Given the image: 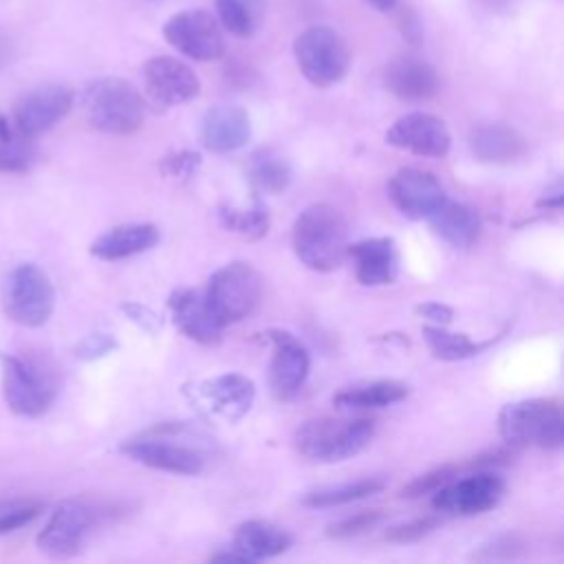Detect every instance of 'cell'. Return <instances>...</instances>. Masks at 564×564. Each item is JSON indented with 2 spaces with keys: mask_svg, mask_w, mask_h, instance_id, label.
Returning a JSON list of instances; mask_svg holds the SVG:
<instances>
[{
  "mask_svg": "<svg viewBox=\"0 0 564 564\" xmlns=\"http://www.w3.org/2000/svg\"><path fill=\"white\" fill-rule=\"evenodd\" d=\"M386 88L401 101H427L441 90L436 68L419 57H397L383 73Z\"/></svg>",
  "mask_w": 564,
  "mask_h": 564,
  "instance_id": "cell-22",
  "label": "cell"
},
{
  "mask_svg": "<svg viewBox=\"0 0 564 564\" xmlns=\"http://www.w3.org/2000/svg\"><path fill=\"white\" fill-rule=\"evenodd\" d=\"M410 388L394 379H372L346 386L333 394V405L339 410H377L403 401Z\"/></svg>",
  "mask_w": 564,
  "mask_h": 564,
  "instance_id": "cell-27",
  "label": "cell"
},
{
  "mask_svg": "<svg viewBox=\"0 0 564 564\" xmlns=\"http://www.w3.org/2000/svg\"><path fill=\"white\" fill-rule=\"evenodd\" d=\"M220 223L225 229L240 234L249 240H258L267 234L269 229V214L267 207L260 198H253L251 205L247 207H236V205H223L220 212Z\"/></svg>",
  "mask_w": 564,
  "mask_h": 564,
  "instance_id": "cell-32",
  "label": "cell"
},
{
  "mask_svg": "<svg viewBox=\"0 0 564 564\" xmlns=\"http://www.w3.org/2000/svg\"><path fill=\"white\" fill-rule=\"evenodd\" d=\"M262 295V278L249 262H229L212 273L203 300L214 319L225 328L251 315Z\"/></svg>",
  "mask_w": 564,
  "mask_h": 564,
  "instance_id": "cell-7",
  "label": "cell"
},
{
  "mask_svg": "<svg viewBox=\"0 0 564 564\" xmlns=\"http://www.w3.org/2000/svg\"><path fill=\"white\" fill-rule=\"evenodd\" d=\"M469 150L480 163L509 165L527 152L524 139L509 126L489 123L480 126L469 134Z\"/></svg>",
  "mask_w": 564,
  "mask_h": 564,
  "instance_id": "cell-25",
  "label": "cell"
},
{
  "mask_svg": "<svg viewBox=\"0 0 564 564\" xmlns=\"http://www.w3.org/2000/svg\"><path fill=\"white\" fill-rule=\"evenodd\" d=\"M476 2L494 13H507L520 4V0H476Z\"/></svg>",
  "mask_w": 564,
  "mask_h": 564,
  "instance_id": "cell-44",
  "label": "cell"
},
{
  "mask_svg": "<svg viewBox=\"0 0 564 564\" xmlns=\"http://www.w3.org/2000/svg\"><path fill=\"white\" fill-rule=\"evenodd\" d=\"M82 101L86 119L99 132L123 137L137 132L143 123V97L121 77H101L90 82Z\"/></svg>",
  "mask_w": 564,
  "mask_h": 564,
  "instance_id": "cell-4",
  "label": "cell"
},
{
  "mask_svg": "<svg viewBox=\"0 0 564 564\" xmlns=\"http://www.w3.org/2000/svg\"><path fill=\"white\" fill-rule=\"evenodd\" d=\"M381 520H383V511L381 509H368V511H359L355 516L341 518L339 522H333L326 533L330 538H352V535H359V533L372 529Z\"/></svg>",
  "mask_w": 564,
  "mask_h": 564,
  "instance_id": "cell-36",
  "label": "cell"
},
{
  "mask_svg": "<svg viewBox=\"0 0 564 564\" xmlns=\"http://www.w3.org/2000/svg\"><path fill=\"white\" fill-rule=\"evenodd\" d=\"M421 333H423V339H425V346L430 348V352L443 361L469 359V357L482 352L491 344V339L474 341L465 333H452L445 326H436V324H425Z\"/></svg>",
  "mask_w": 564,
  "mask_h": 564,
  "instance_id": "cell-30",
  "label": "cell"
},
{
  "mask_svg": "<svg viewBox=\"0 0 564 564\" xmlns=\"http://www.w3.org/2000/svg\"><path fill=\"white\" fill-rule=\"evenodd\" d=\"M434 234L456 249L471 247L480 236V216L474 207L445 198V203L427 218Z\"/></svg>",
  "mask_w": 564,
  "mask_h": 564,
  "instance_id": "cell-26",
  "label": "cell"
},
{
  "mask_svg": "<svg viewBox=\"0 0 564 564\" xmlns=\"http://www.w3.org/2000/svg\"><path fill=\"white\" fill-rule=\"evenodd\" d=\"M291 238L297 260L311 271H335L346 258L348 227L339 209L328 203L304 207L293 223Z\"/></svg>",
  "mask_w": 564,
  "mask_h": 564,
  "instance_id": "cell-1",
  "label": "cell"
},
{
  "mask_svg": "<svg viewBox=\"0 0 564 564\" xmlns=\"http://www.w3.org/2000/svg\"><path fill=\"white\" fill-rule=\"evenodd\" d=\"M209 562H245V557L231 549V551H220L209 555Z\"/></svg>",
  "mask_w": 564,
  "mask_h": 564,
  "instance_id": "cell-45",
  "label": "cell"
},
{
  "mask_svg": "<svg viewBox=\"0 0 564 564\" xmlns=\"http://www.w3.org/2000/svg\"><path fill=\"white\" fill-rule=\"evenodd\" d=\"M143 86L148 97L163 108L181 106L200 93L198 75L172 55H154L143 64Z\"/></svg>",
  "mask_w": 564,
  "mask_h": 564,
  "instance_id": "cell-14",
  "label": "cell"
},
{
  "mask_svg": "<svg viewBox=\"0 0 564 564\" xmlns=\"http://www.w3.org/2000/svg\"><path fill=\"white\" fill-rule=\"evenodd\" d=\"M117 348V341L108 333H90L75 346V357L79 359H99Z\"/></svg>",
  "mask_w": 564,
  "mask_h": 564,
  "instance_id": "cell-39",
  "label": "cell"
},
{
  "mask_svg": "<svg viewBox=\"0 0 564 564\" xmlns=\"http://www.w3.org/2000/svg\"><path fill=\"white\" fill-rule=\"evenodd\" d=\"M165 42L194 62H214L225 53V37L218 20L203 9L174 13L163 24Z\"/></svg>",
  "mask_w": 564,
  "mask_h": 564,
  "instance_id": "cell-12",
  "label": "cell"
},
{
  "mask_svg": "<svg viewBox=\"0 0 564 564\" xmlns=\"http://www.w3.org/2000/svg\"><path fill=\"white\" fill-rule=\"evenodd\" d=\"M218 24L236 37H251L264 18V0H216Z\"/></svg>",
  "mask_w": 564,
  "mask_h": 564,
  "instance_id": "cell-31",
  "label": "cell"
},
{
  "mask_svg": "<svg viewBox=\"0 0 564 564\" xmlns=\"http://www.w3.org/2000/svg\"><path fill=\"white\" fill-rule=\"evenodd\" d=\"M438 524H441V518H436V516L414 518V520H408V522H403V524L390 527V529L386 531V540H388V542H394V544L416 542V540L425 538L427 533H432Z\"/></svg>",
  "mask_w": 564,
  "mask_h": 564,
  "instance_id": "cell-37",
  "label": "cell"
},
{
  "mask_svg": "<svg viewBox=\"0 0 564 564\" xmlns=\"http://www.w3.org/2000/svg\"><path fill=\"white\" fill-rule=\"evenodd\" d=\"M115 511L117 509L110 505L68 498L55 507L48 522L37 533V549L57 560L73 557L82 551L90 531Z\"/></svg>",
  "mask_w": 564,
  "mask_h": 564,
  "instance_id": "cell-6",
  "label": "cell"
},
{
  "mask_svg": "<svg viewBox=\"0 0 564 564\" xmlns=\"http://www.w3.org/2000/svg\"><path fill=\"white\" fill-rule=\"evenodd\" d=\"M159 242V227L152 223H126L108 229L93 240L90 253L99 260L115 262L152 249Z\"/></svg>",
  "mask_w": 564,
  "mask_h": 564,
  "instance_id": "cell-23",
  "label": "cell"
},
{
  "mask_svg": "<svg viewBox=\"0 0 564 564\" xmlns=\"http://www.w3.org/2000/svg\"><path fill=\"white\" fill-rule=\"evenodd\" d=\"M55 308V289L51 278L33 262H22L9 271L2 282V311L20 326H42Z\"/></svg>",
  "mask_w": 564,
  "mask_h": 564,
  "instance_id": "cell-9",
  "label": "cell"
},
{
  "mask_svg": "<svg viewBox=\"0 0 564 564\" xmlns=\"http://www.w3.org/2000/svg\"><path fill=\"white\" fill-rule=\"evenodd\" d=\"M505 478L494 469H471L441 485L432 496V507L445 516H478L494 509L505 496Z\"/></svg>",
  "mask_w": 564,
  "mask_h": 564,
  "instance_id": "cell-11",
  "label": "cell"
},
{
  "mask_svg": "<svg viewBox=\"0 0 564 564\" xmlns=\"http://www.w3.org/2000/svg\"><path fill=\"white\" fill-rule=\"evenodd\" d=\"M498 432L511 449H560L564 443V414L553 399H522L500 410Z\"/></svg>",
  "mask_w": 564,
  "mask_h": 564,
  "instance_id": "cell-3",
  "label": "cell"
},
{
  "mask_svg": "<svg viewBox=\"0 0 564 564\" xmlns=\"http://www.w3.org/2000/svg\"><path fill=\"white\" fill-rule=\"evenodd\" d=\"M291 544L293 535L286 529L269 520H247L236 527L231 549L238 551L245 562H258L286 553Z\"/></svg>",
  "mask_w": 564,
  "mask_h": 564,
  "instance_id": "cell-24",
  "label": "cell"
},
{
  "mask_svg": "<svg viewBox=\"0 0 564 564\" xmlns=\"http://www.w3.org/2000/svg\"><path fill=\"white\" fill-rule=\"evenodd\" d=\"M355 278L364 286L392 284L399 273V251L392 238H364L346 247Z\"/></svg>",
  "mask_w": 564,
  "mask_h": 564,
  "instance_id": "cell-19",
  "label": "cell"
},
{
  "mask_svg": "<svg viewBox=\"0 0 564 564\" xmlns=\"http://www.w3.org/2000/svg\"><path fill=\"white\" fill-rule=\"evenodd\" d=\"M460 471L458 465H443L436 467L432 471H425L421 476H416L414 480H410L403 489H401V498H421L427 494H434L441 485H445L447 480H452L456 474Z\"/></svg>",
  "mask_w": 564,
  "mask_h": 564,
  "instance_id": "cell-35",
  "label": "cell"
},
{
  "mask_svg": "<svg viewBox=\"0 0 564 564\" xmlns=\"http://www.w3.org/2000/svg\"><path fill=\"white\" fill-rule=\"evenodd\" d=\"M386 141L392 148L405 150L416 156L441 159L449 152L452 134L443 119L430 112H408L399 117L386 132Z\"/></svg>",
  "mask_w": 564,
  "mask_h": 564,
  "instance_id": "cell-16",
  "label": "cell"
},
{
  "mask_svg": "<svg viewBox=\"0 0 564 564\" xmlns=\"http://www.w3.org/2000/svg\"><path fill=\"white\" fill-rule=\"evenodd\" d=\"M383 487H386L383 478L366 476V478H357V480H350V482H339V485H328V487L313 489L302 498V505L311 507V509L339 507V505H348V502L368 498L372 494H379Z\"/></svg>",
  "mask_w": 564,
  "mask_h": 564,
  "instance_id": "cell-29",
  "label": "cell"
},
{
  "mask_svg": "<svg viewBox=\"0 0 564 564\" xmlns=\"http://www.w3.org/2000/svg\"><path fill=\"white\" fill-rule=\"evenodd\" d=\"M247 174L260 192L280 194L291 183V163L278 148L264 145L251 152L247 161Z\"/></svg>",
  "mask_w": 564,
  "mask_h": 564,
  "instance_id": "cell-28",
  "label": "cell"
},
{
  "mask_svg": "<svg viewBox=\"0 0 564 564\" xmlns=\"http://www.w3.org/2000/svg\"><path fill=\"white\" fill-rule=\"evenodd\" d=\"M271 344V364H269V386L275 399L289 401L304 386L311 370V355L306 346L289 330L269 328L262 333Z\"/></svg>",
  "mask_w": 564,
  "mask_h": 564,
  "instance_id": "cell-13",
  "label": "cell"
},
{
  "mask_svg": "<svg viewBox=\"0 0 564 564\" xmlns=\"http://www.w3.org/2000/svg\"><path fill=\"white\" fill-rule=\"evenodd\" d=\"M57 392L55 375L40 359L2 357V394L11 412L40 416L48 410Z\"/></svg>",
  "mask_w": 564,
  "mask_h": 564,
  "instance_id": "cell-10",
  "label": "cell"
},
{
  "mask_svg": "<svg viewBox=\"0 0 564 564\" xmlns=\"http://www.w3.org/2000/svg\"><path fill=\"white\" fill-rule=\"evenodd\" d=\"M256 386L240 372H225L196 383V401H200L209 414L236 423L253 405Z\"/></svg>",
  "mask_w": 564,
  "mask_h": 564,
  "instance_id": "cell-18",
  "label": "cell"
},
{
  "mask_svg": "<svg viewBox=\"0 0 564 564\" xmlns=\"http://www.w3.org/2000/svg\"><path fill=\"white\" fill-rule=\"evenodd\" d=\"M200 167V154L192 150H176L163 156L161 172L170 178H189Z\"/></svg>",
  "mask_w": 564,
  "mask_h": 564,
  "instance_id": "cell-38",
  "label": "cell"
},
{
  "mask_svg": "<svg viewBox=\"0 0 564 564\" xmlns=\"http://www.w3.org/2000/svg\"><path fill=\"white\" fill-rule=\"evenodd\" d=\"M370 7H375L377 11H390L397 7L399 0H366Z\"/></svg>",
  "mask_w": 564,
  "mask_h": 564,
  "instance_id": "cell-46",
  "label": "cell"
},
{
  "mask_svg": "<svg viewBox=\"0 0 564 564\" xmlns=\"http://www.w3.org/2000/svg\"><path fill=\"white\" fill-rule=\"evenodd\" d=\"M31 141L0 115V172H24L33 159Z\"/></svg>",
  "mask_w": 564,
  "mask_h": 564,
  "instance_id": "cell-33",
  "label": "cell"
},
{
  "mask_svg": "<svg viewBox=\"0 0 564 564\" xmlns=\"http://www.w3.org/2000/svg\"><path fill=\"white\" fill-rule=\"evenodd\" d=\"M15 57V42L9 33L0 31V70Z\"/></svg>",
  "mask_w": 564,
  "mask_h": 564,
  "instance_id": "cell-43",
  "label": "cell"
},
{
  "mask_svg": "<svg viewBox=\"0 0 564 564\" xmlns=\"http://www.w3.org/2000/svg\"><path fill=\"white\" fill-rule=\"evenodd\" d=\"M386 189L390 203L412 220L430 218L447 198L438 178L432 172L419 167L397 170L390 176Z\"/></svg>",
  "mask_w": 564,
  "mask_h": 564,
  "instance_id": "cell-15",
  "label": "cell"
},
{
  "mask_svg": "<svg viewBox=\"0 0 564 564\" xmlns=\"http://www.w3.org/2000/svg\"><path fill=\"white\" fill-rule=\"evenodd\" d=\"M562 200H564V187H562V181H557L553 187H549L540 198H538V207L540 209H560L562 207Z\"/></svg>",
  "mask_w": 564,
  "mask_h": 564,
  "instance_id": "cell-42",
  "label": "cell"
},
{
  "mask_svg": "<svg viewBox=\"0 0 564 564\" xmlns=\"http://www.w3.org/2000/svg\"><path fill=\"white\" fill-rule=\"evenodd\" d=\"M293 57L304 79L317 88L339 84L350 68V48L330 26H308L293 40Z\"/></svg>",
  "mask_w": 564,
  "mask_h": 564,
  "instance_id": "cell-8",
  "label": "cell"
},
{
  "mask_svg": "<svg viewBox=\"0 0 564 564\" xmlns=\"http://www.w3.org/2000/svg\"><path fill=\"white\" fill-rule=\"evenodd\" d=\"M414 311L416 315L425 317L430 324H436V326H447L454 319V311L441 302H423Z\"/></svg>",
  "mask_w": 564,
  "mask_h": 564,
  "instance_id": "cell-41",
  "label": "cell"
},
{
  "mask_svg": "<svg viewBox=\"0 0 564 564\" xmlns=\"http://www.w3.org/2000/svg\"><path fill=\"white\" fill-rule=\"evenodd\" d=\"M73 108V90L66 86H42L29 95H24L13 110L15 128L35 139L48 132L55 123H59Z\"/></svg>",
  "mask_w": 564,
  "mask_h": 564,
  "instance_id": "cell-17",
  "label": "cell"
},
{
  "mask_svg": "<svg viewBox=\"0 0 564 564\" xmlns=\"http://www.w3.org/2000/svg\"><path fill=\"white\" fill-rule=\"evenodd\" d=\"M185 423H163L121 443V454L156 471L196 476L205 469V456L181 441Z\"/></svg>",
  "mask_w": 564,
  "mask_h": 564,
  "instance_id": "cell-5",
  "label": "cell"
},
{
  "mask_svg": "<svg viewBox=\"0 0 564 564\" xmlns=\"http://www.w3.org/2000/svg\"><path fill=\"white\" fill-rule=\"evenodd\" d=\"M121 311H126L128 317H130L137 326H141L143 330H148V333H156V330L161 328L159 315H156L154 311H150L148 306H141V304L130 302V304H123Z\"/></svg>",
  "mask_w": 564,
  "mask_h": 564,
  "instance_id": "cell-40",
  "label": "cell"
},
{
  "mask_svg": "<svg viewBox=\"0 0 564 564\" xmlns=\"http://www.w3.org/2000/svg\"><path fill=\"white\" fill-rule=\"evenodd\" d=\"M370 416H315L304 421L293 436L295 449L311 463H341L357 456L375 436Z\"/></svg>",
  "mask_w": 564,
  "mask_h": 564,
  "instance_id": "cell-2",
  "label": "cell"
},
{
  "mask_svg": "<svg viewBox=\"0 0 564 564\" xmlns=\"http://www.w3.org/2000/svg\"><path fill=\"white\" fill-rule=\"evenodd\" d=\"M167 308L178 330L196 344L216 346L223 339V326L209 313L203 293L196 289L181 286L170 293Z\"/></svg>",
  "mask_w": 564,
  "mask_h": 564,
  "instance_id": "cell-20",
  "label": "cell"
},
{
  "mask_svg": "<svg viewBox=\"0 0 564 564\" xmlns=\"http://www.w3.org/2000/svg\"><path fill=\"white\" fill-rule=\"evenodd\" d=\"M251 137V121L245 108L234 104L212 106L200 123V141L207 150L225 154L242 148Z\"/></svg>",
  "mask_w": 564,
  "mask_h": 564,
  "instance_id": "cell-21",
  "label": "cell"
},
{
  "mask_svg": "<svg viewBox=\"0 0 564 564\" xmlns=\"http://www.w3.org/2000/svg\"><path fill=\"white\" fill-rule=\"evenodd\" d=\"M44 505L33 498H11L0 500V535L11 533L29 522H33L42 513Z\"/></svg>",
  "mask_w": 564,
  "mask_h": 564,
  "instance_id": "cell-34",
  "label": "cell"
}]
</instances>
